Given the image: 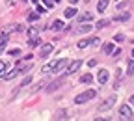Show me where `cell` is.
Here are the masks:
<instances>
[{"instance_id":"obj_1","label":"cell","mask_w":134,"mask_h":121,"mask_svg":"<svg viewBox=\"0 0 134 121\" xmlns=\"http://www.w3.org/2000/svg\"><path fill=\"white\" fill-rule=\"evenodd\" d=\"M67 63H69V62H67V58H60V60H56V62H52V63L45 65L41 71H43V73H50V71H52V73H60Z\"/></svg>"},{"instance_id":"obj_2","label":"cell","mask_w":134,"mask_h":121,"mask_svg":"<svg viewBox=\"0 0 134 121\" xmlns=\"http://www.w3.org/2000/svg\"><path fill=\"white\" fill-rule=\"evenodd\" d=\"M95 95H97V91H95V90H88L86 93H80V95H76V97H75V102H76V104H84L86 101L93 99Z\"/></svg>"},{"instance_id":"obj_3","label":"cell","mask_w":134,"mask_h":121,"mask_svg":"<svg viewBox=\"0 0 134 121\" xmlns=\"http://www.w3.org/2000/svg\"><path fill=\"white\" fill-rule=\"evenodd\" d=\"M65 84V76H60V78H56V80H52L48 84V88H47V91L48 93H52V91H56V90H60L62 86Z\"/></svg>"},{"instance_id":"obj_4","label":"cell","mask_w":134,"mask_h":121,"mask_svg":"<svg viewBox=\"0 0 134 121\" xmlns=\"http://www.w3.org/2000/svg\"><path fill=\"white\" fill-rule=\"evenodd\" d=\"M80 65H82V62H80V60H75V62H71V63H69V67H67V71H65V76H69V75L76 73Z\"/></svg>"},{"instance_id":"obj_5","label":"cell","mask_w":134,"mask_h":121,"mask_svg":"<svg viewBox=\"0 0 134 121\" xmlns=\"http://www.w3.org/2000/svg\"><path fill=\"white\" fill-rule=\"evenodd\" d=\"M54 50V45L52 43H47V45H43L41 47V50H39V58H47L50 52Z\"/></svg>"},{"instance_id":"obj_6","label":"cell","mask_w":134,"mask_h":121,"mask_svg":"<svg viewBox=\"0 0 134 121\" xmlns=\"http://www.w3.org/2000/svg\"><path fill=\"white\" fill-rule=\"evenodd\" d=\"M114 102H115V97H108L103 104H99V112H104V110H108V108H112L114 106Z\"/></svg>"},{"instance_id":"obj_7","label":"cell","mask_w":134,"mask_h":121,"mask_svg":"<svg viewBox=\"0 0 134 121\" xmlns=\"http://www.w3.org/2000/svg\"><path fill=\"white\" fill-rule=\"evenodd\" d=\"M108 76H110V73L106 71V69H100L99 75H97V82L99 84H106L108 82Z\"/></svg>"},{"instance_id":"obj_8","label":"cell","mask_w":134,"mask_h":121,"mask_svg":"<svg viewBox=\"0 0 134 121\" xmlns=\"http://www.w3.org/2000/svg\"><path fill=\"white\" fill-rule=\"evenodd\" d=\"M119 114H121L123 117L130 119V117H132V108H130L129 104H121V106H119Z\"/></svg>"},{"instance_id":"obj_9","label":"cell","mask_w":134,"mask_h":121,"mask_svg":"<svg viewBox=\"0 0 134 121\" xmlns=\"http://www.w3.org/2000/svg\"><path fill=\"white\" fill-rule=\"evenodd\" d=\"M17 73H19L17 69H9V71H4L0 76H2L4 80H11V78H15V76H17Z\"/></svg>"},{"instance_id":"obj_10","label":"cell","mask_w":134,"mask_h":121,"mask_svg":"<svg viewBox=\"0 0 134 121\" xmlns=\"http://www.w3.org/2000/svg\"><path fill=\"white\" fill-rule=\"evenodd\" d=\"M28 45H30L32 48H36V47H41V39H39L37 36H34V37H30V41H28Z\"/></svg>"},{"instance_id":"obj_11","label":"cell","mask_w":134,"mask_h":121,"mask_svg":"<svg viewBox=\"0 0 134 121\" xmlns=\"http://www.w3.org/2000/svg\"><path fill=\"white\" fill-rule=\"evenodd\" d=\"M108 2H110V0H99V4H97V9H99V13H103V11L108 8Z\"/></svg>"},{"instance_id":"obj_12","label":"cell","mask_w":134,"mask_h":121,"mask_svg":"<svg viewBox=\"0 0 134 121\" xmlns=\"http://www.w3.org/2000/svg\"><path fill=\"white\" fill-rule=\"evenodd\" d=\"M129 19H130V13H119V15H115V17H114V21H119V23L129 21Z\"/></svg>"},{"instance_id":"obj_13","label":"cell","mask_w":134,"mask_h":121,"mask_svg":"<svg viewBox=\"0 0 134 121\" xmlns=\"http://www.w3.org/2000/svg\"><path fill=\"white\" fill-rule=\"evenodd\" d=\"M8 41H9V36H8V34H2V37H0V52L6 48V43Z\"/></svg>"},{"instance_id":"obj_14","label":"cell","mask_w":134,"mask_h":121,"mask_svg":"<svg viewBox=\"0 0 134 121\" xmlns=\"http://www.w3.org/2000/svg\"><path fill=\"white\" fill-rule=\"evenodd\" d=\"M63 15H65V19H73V17L76 15V9H75V8H67V9L63 11Z\"/></svg>"},{"instance_id":"obj_15","label":"cell","mask_w":134,"mask_h":121,"mask_svg":"<svg viewBox=\"0 0 134 121\" xmlns=\"http://www.w3.org/2000/svg\"><path fill=\"white\" fill-rule=\"evenodd\" d=\"M30 67H32L30 63H26V65H24V63L21 62L19 65H17V71H19V73H24V71H30Z\"/></svg>"},{"instance_id":"obj_16","label":"cell","mask_w":134,"mask_h":121,"mask_svg":"<svg viewBox=\"0 0 134 121\" xmlns=\"http://www.w3.org/2000/svg\"><path fill=\"white\" fill-rule=\"evenodd\" d=\"M91 30H93V26H91V24L82 23V26H80V32H82V34H88V32H91Z\"/></svg>"},{"instance_id":"obj_17","label":"cell","mask_w":134,"mask_h":121,"mask_svg":"<svg viewBox=\"0 0 134 121\" xmlns=\"http://www.w3.org/2000/svg\"><path fill=\"white\" fill-rule=\"evenodd\" d=\"M112 50H114V43H104L103 52H104V54H112Z\"/></svg>"},{"instance_id":"obj_18","label":"cell","mask_w":134,"mask_h":121,"mask_svg":"<svg viewBox=\"0 0 134 121\" xmlns=\"http://www.w3.org/2000/svg\"><path fill=\"white\" fill-rule=\"evenodd\" d=\"M93 19V13H84V15H80V23H88V21H91Z\"/></svg>"},{"instance_id":"obj_19","label":"cell","mask_w":134,"mask_h":121,"mask_svg":"<svg viewBox=\"0 0 134 121\" xmlns=\"http://www.w3.org/2000/svg\"><path fill=\"white\" fill-rule=\"evenodd\" d=\"M80 82H82V84H90V82H93V76H91L90 73H86V75L80 78Z\"/></svg>"},{"instance_id":"obj_20","label":"cell","mask_w":134,"mask_h":121,"mask_svg":"<svg viewBox=\"0 0 134 121\" xmlns=\"http://www.w3.org/2000/svg\"><path fill=\"white\" fill-rule=\"evenodd\" d=\"M110 24V21L108 19H103V21H99L97 24H95V28H104V26H108Z\"/></svg>"},{"instance_id":"obj_21","label":"cell","mask_w":134,"mask_h":121,"mask_svg":"<svg viewBox=\"0 0 134 121\" xmlns=\"http://www.w3.org/2000/svg\"><path fill=\"white\" fill-rule=\"evenodd\" d=\"M52 28H54V30H62V28H63V21H54V23H52Z\"/></svg>"},{"instance_id":"obj_22","label":"cell","mask_w":134,"mask_h":121,"mask_svg":"<svg viewBox=\"0 0 134 121\" xmlns=\"http://www.w3.org/2000/svg\"><path fill=\"white\" fill-rule=\"evenodd\" d=\"M43 86H45V82L41 80V82H37V84H36V86H34V88H32V91H34V93H36V91H39V90L43 88Z\"/></svg>"},{"instance_id":"obj_23","label":"cell","mask_w":134,"mask_h":121,"mask_svg":"<svg viewBox=\"0 0 134 121\" xmlns=\"http://www.w3.org/2000/svg\"><path fill=\"white\" fill-rule=\"evenodd\" d=\"M37 19H39V13H37V11H36V13H30V15H28V21H32V23H34V21H37Z\"/></svg>"},{"instance_id":"obj_24","label":"cell","mask_w":134,"mask_h":121,"mask_svg":"<svg viewBox=\"0 0 134 121\" xmlns=\"http://www.w3.org/2000/svg\"><path fill=\"white\" fill-rule=\"evenodd\" d=\"M88 45H90V39H82V41L78 43V48H86Z\"/></svg>"},{"instance_id":"obj_25","label":"cell","mask_w":134,"mask_h":121,"mask_svg":"<svg viewBox=\"0 0 134 121\" xmlns=\"http://www.w3.org/2000/svg\"><path fill=\"white\" fill-rule=\"evenodd\" d=\"M127 73H129V75H134V60L129 63V67H127Z\"/></svg>"},{"instance_id":"obj_26","label":"cell","mask_w":134,"mask_h":121,"mask_svg":"<svg viewBox=\"0 0 134 121\" xmlns=\"http://www.w3.org/2000/svg\"><path fill=\"white\" fill-rule=\"evenodd\" d=\"M114 41L115 43H121V41H125V36H123V34H117V36L114 37Z\"/></svg>"},{"instance_id":"obj_27","label":"cell","mask_w":134,"mask_h":121,"mask_svg":"<svg viewBox=\"0 0 134 121\" xmlns=\"http://www.w3.org/2000/svg\"><path fill=\"white\" fill-rule=\"evenodd\" d=\"M34 36H37V30L36 28H28V37H34Z\"/></svg>"},{"instance_id":"obj_28","label":"cell","mask_w":134,"mask_h":121,"mask_svg":"<svg viewBox=\"0 0 134 121\" xmlns=\"http://www.w3.org/2000/svg\"><path fill=\"white\" fill-rule=\"evenodd\" d=\"M19 54H21L19 48H11V50H9V56H19Z\"/></svg>"},{"instance_id":"obj_29","label":"cell","mask_w":134,"mask_h":121,"mask_svg":"<svg viewBox=\"0 0 134 121\" xmlns=\"http://www.w3.org/2000/svg\"><path fill=\"white\" fill-rule=\"evenodd\" d=\"M8 69V65H6V62H0V75H2L4 71Z\"/></svg>"},{"instance_id":"obj_30","label":"cell","mask_w":134,"mask_h":121,"mask_svg":"<svg viewBox=\"0 0 134 121\" xmlns=\"http://www.w3.org/2000/svg\"><path fill=\"white\" fill-rule=\"evenodd\" d=\"M28 84H30V76H26V78L23 80V84L19 86V88H24V86H28Z\"/></svg>"},{"instance_id":"obj_31","label":"cell","mask_w":134,"mask_h":121,"mask_svg":"<svg viewBox=\"0 0 134 121\" xmlns=\"http://www.w3.org/2000/svg\"><path fill=\"white\" fill-rule=\"evenodd\" d=\"M43 2H45L47 8H54V2H52V0H43Z\"/></svg>"},{"instance_id":"obj_32","label":"cell","mask_w":134,"mask_h":121,"mask_svg":"<svg viewBox=\"0 0 134 121\" xmlns=\"http://www.w3.org/2000/svg\"><path fill=\"white\" fill-rule=\"evenodd\" d=\"M90 43H91V45H95V47H99V45H100V39H99V37H95V39H91Z\"/></svg>"},{"instance_id":"obj_33","label":"cell","mask_w":134,"mask_h":121,"mask_svg":"<svg viewBox=\"0 0 134 121\" xmlns=\"http://www.w3.org/2000/svg\"><path fill=\"white\" fill-rule=\"evenodd\" d=\"M36 11L41 15V13H45V8H43V6H39V2H37V9H36Z\"/></svg>"},{"instance_id":"obj_34","label":"cell","mask_w":134,"mask_h":121,"mask_svg":"<svg viewBox=\"0 0 134 121\" xmlns=\"http://www.w3.org/2000/svg\"><path fill=\"white\" fill-rule=\"evenodd\" d=\"M88 65H90V67H95V65H97V60H90Z\"/></svg>"},{"instance_id":"obj_35","label":"cell","mask_w":134,"mask_h":121,"mask_svg":"<svg viewBox=\"0 0 134 121\" xmlns=\"http://www.w3.org/2000/svg\"><path fill=\"white\" fill-rule=\"evenodd\" d=\"M69 2H71V4H76V2H78V0H69Z\"/></svg>"},{"instance_id":"obj_36","label":"cell","mask_w":134,"mask_h":121,"mask_svg":"<svg viewBox=\"0 0 134 121\" xmlns=\"http://www.w3.org/2000/svg\"><path fill=\"white\" fill-rule=\"evenodd\" d=\"M130 102H132V104H134V95H132V97H130Z\"/></svg>"},{"instance_id":"obj_37","label":"cell","mask_w":134,"mask_h":121,"mask_svg":"<svg viewBox=\"0 0 134 121\" xmlns=\"http://www.w3.org/2000/svg\"><path fill=\"white\" fill-rule=\"evenodd\" d=\"M32 2H39V0H32Z\"/></svg>"},{"instance_id":"obj_38","label":"cell","mask_w":134,"mask_h":121,"mask_svg":"<svg viewBox=\"0 0 134 121\" xmlns=\"http://www.w3.org/2000/svg\"><path fill=\"white\" fill-rule=\"evenodd\" d=\"M132 56H134V50H132Z\"/></svg>"}]
</instances>
